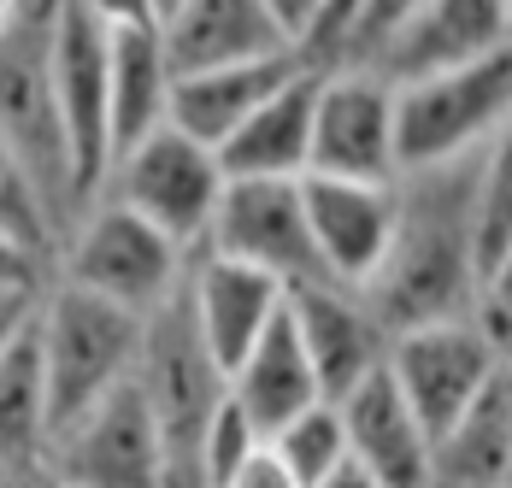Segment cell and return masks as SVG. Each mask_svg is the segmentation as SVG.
<instances>
[{
    "label": "cell",
    "instance_id": "cell-1",
    "mask_svg": "<svg viewBox=\"0 0 512 488\" xmlns=\"http://www.w3.org/2000/svg\"><path fill=\"white\" fill-rule=\"evenodd\" d=\"M477 159L454 165V171L401 177V236H395L383 277L365 289L371 312L395 336L424 330V324H460V318H471V306L483 312L477 212H471Z\"/></svg>",
    "mask_w": 512,
    "mask_h": 488
},
{
    "label": "cell",
    "instance_id": "cell-2",
    "mask_svg": "<svg viewBox=\"0 0 512 488\" xmlns=\"http://www.w3.org/2000/svg\"><path fill=\"white\" fill-rule=\"evenodd\" d=\"M36 342H42L48 424H53V447H59L89 412H101L124 383H136L148 318L112 306L101 294H83L71 283H59L53 294H42Z\"/></svg>",
    "mask_w": 512,
    "mask_h": 488
},
{
    "label": "cell",
    "instance_id": "cell-3",
    "mask_svg": "<svg viewBox=\"0 0 512 488\" xmlns=\"http://www.w3.org/2000/svg\"><path fill=\"white\" fill-rule=\"evenodd\" d=\"M512 124V48L477 65L395 89V153L401 177L471 165Z\"/></svg>",
    "mask_w": 512,
    "mask_h": 488
},
{
    "label": "cell",
    "instance_id": "cell-4",
    "mask_svg": "<svg viewBox=\"0 0 512 488\" xmlns=\"http://www.w3.org/2000/svg\"><path fill=\"white\" fill-rule=\"evenodd\" d=\"M136 383H142L148 412H154V424H159L165 488H201V447H206V430H212L218 406L230 400V377L206 353L201 330H195V312H189V294H177L165 312L148 318Z\"/></svg>",
    "mask_w": 512,
    "mask_h": 488
},
{
    "label": "cell",
    "instance_id": "cell-5",
    "mask_svg": "<svg viewBox=\"0 0 512 488\" xmlns=\"http://www.w3.org/2000/svg\"><path fill=\"white\" fill-rule=\"evenodd\" d=\"M53 18L59 6H12L0 36V147L36 177L53 212L77 200L71 147L53 95Z\"/></svg>",
    "mask_w": 512,
    "mask_h": 488
},
{
    "label": "cell",
    "instance_id": "cell-6",
    "mask_svg": "<svg viewBox=\"0 0 512 488\" xmlns=\"http://www.w3.org/2000/svg\"><path fill=\"white\" fill-rule=\"evenodd\" d=\"M65 283L83 294H101L112 306L136 312V318H154V312H165L183 294L189 265H183V247L177 242H165L154 224H142L118 200H106L71 236Z\"/></svg>",
    "mask_w": 512,
    "mask_h": 488
},
{
    "label": "cell",
    "instance_id": "cell-7",
    "mask_svg": "<svg viewBox=\"0 0 512 488\" xmlns=\"http://www.w3.org/2000/svg\"><path fill=\"white\" fill-rule=\"evenodd\" d=\"M389 377L407 394V406L418 412V424L430 430V447H436L483 394L507 377V353H501L495 330L483 318L424 324V330H401L395 336Z\"/></svg>",
    "mask_w": 512,
    "mask_h": 488
},
{
    "label": "cell",
    "instance_id": "cell-8",
    "mask_svg": "<svg viewBox=\"0 0 512 488\" xmlns=\"http://www.w3.org/2000/svg\"><path fill=\"white\" fill-rule=\"evenodd\" d=\"M224 189H230V177H224L218 153L189 142L171 124L159 136H148L130 159H118V171H112V200L124 212H136L142 224H154L159 236L177 242L183 253L195 242H212Z\"/></svg>",
    "mask_w": 512,
    "mask_h": 488
},
{
    "label": "cell",
    "instance_id": "cell-9",
    "mask_svg": "<svg viewBox=\"0 0 512 488\" xmlns=\"http://www.w3.org/2000/svg\"><path fill=\"white\" fill-rule=\"evenodd\" d=\"M53 95L71 147V183L89 200L112 183V36L106 6H59L53 18Z\"/></svg>",
    "mask_w": 512,
    "mask_h": 488
},
{
    "label": "cell",
    "instance_id": "cell-10",
    "mask_svg": "<svg viewBox=\"0 0 512 488\" xmlns=\"http://www.w3.org/2000/svg\"><path fill=\"white\" fill-rule=\"evenodd\" d=\"M206 253H224L236 265H254L265 277H277L289 294L330 283L324 265H318V247H312L301 183H230Z\"/></svg>",
    "mask_w": 512,
    "mask_h": 488
},
{
    "label": "cell",
    "instance_id": "cell-11",
    "mask_svg": "<svg viewBox=\"0 0 512 488\" xmlns=\"http://www.w3.org/2000/svg\"><path fill=\"white\" fill-rule=\"evenodd\" d=\"M307 224L318 265L336 289L365 294L401 236V183H330V177H307Z\"/></svg>",
    "mask_w": 512,
    "mask_h": 488
},
{
    "label": "cell",
    "instance_id": "cell-12",
    "mask_svg": "<svg viewBox=\"0 0 512 488\" xmlns=\"http://www.w3.org/2000/svg\"><path fill=\"white\" fill-rule=\"evenodd\" d=\"M330 183H401L395 153V89L359 71H336L318 83L312 118V171Z\"/></svg>",
    "mask_w": 512,
    "mask_h": 488
},
{
    "label": "cell",
    "instance_id": "cell-13",
    "mask_svg": "<svg viewBox=\"0 0 512 488\" xmlns=\"http://www.w3.org/2000/svg\"><path fill=\"white\" fill-rule=\"evenodd\" d=\"M501 48H512V6H501V0H424V6L401 12L371 77L389 89H407L424 77L477 65Z\"/></svg>",
    "mask_w": 512,
    "mask_h": 488
},
{
    "label": "cell",
    "instance_id": "cell-14",
    "mask_svg": "<svg viewBox=\"0 0 512 488\" xmlns=\"http://www.w3.org/2000/svg\"><path fill=\"white\" fill-rule=\"evenodd\" d=\"M289 318L301 330V347H307L312 371H318V389L324 400H348V394L377 377L389 365V347H395V330L371 312L365 294H348V289H295L289 294Z\"/></svg>",
    "mask_w": 512,
    "mask_h": 488
},
{
    "label": "cell",
    "instance_id": "cell-15",
    "mask_svg": "<svg viewBox=\"0 0 512 488\" xmlns=\"http://www.w3.org/2000/svg\"><path fill=\"white\" fill-rule=\"evenodd\" d=\"M183 294H189V312H195L206 353L218 359L224 377H236L242 359L289 312V289L277 277H265L254 265H236L224 253H201V265H189V289Z\"/></svg>",
    "mask_w": 512,
    "mask_h": 488
},
{
    "label": "cell",
    "instance_id": "cell-16",
    "mask_svg": "<svg viewBox=\"0 0 512 488\" xmlns=\"http://www.w3.org/2000/svg\"><path fill=\"white\" fill-rule=\"evenodd\" d=\"M59 459L71 477L65 488H165V447L142 383H124L101 412H89L59 441Z\"/></svg>",
    "mask_w": 512,
    "mask_h": 488
},
{
    "label": "cell",
    "instance_id": "cell-17",
    "mask_svg": "<svg viewBox=\"0 0 512 488\" xmlns=\"http://www.w3.org/2000/svg\"><path fill=\"white\" fill-rule=\"evenodd\" d=\"M159 42L171 59V77H201V71H230L295 53L271 0H183L159 6ZM301 59V53H295Z\"/></svg>",
    "mask_w": 512,
    "mask_h": 488
},
{
    "label": "cell",
    "instance_id": "cell-18",
    "mask_svg": "<svg viewBox=\"0 0 512 488\" xmlns=\"http://www.w3.org/2000/svg\"><path fill=\"white\" fill-rule=\"evenodd\" d=\"M112 36V171L171 124V59L159 42V6H106Z\"/></svg>",
    "mask_w": 512,
    "mask_h": 488
},
{
    "label": "cell",
    "instance_id": "cell-19",
    "mask_svg": "<svg viewBox=\"0 0 512 488\" xmlns=\"http://www.w3.org/2000/svg\"><path fill=\"white\" fill-rule=\"evenodd\" d=\"M348 453L377 488H430V430L418 424L407 394L395 389L389 365L365 377L348 400H336Z\"/></svg>",
    "mask_w": 512,
    "mask_h": 488
},
{
    "label": "cell",
    "instance_id": "cell-20",
    "mask_svg": "<svg viewBox=\"0 0 512 488\" xmlns=\"http://www.w3.org/2000/svg\"><path fill=\"white\" fill-rule=\"evenodd\" d=\"M295 77H307V65L295 53L230 65V71H201V77H177V89H171V130H183L189 142L218 153L265 100H277Z\"/></svg>",
    "mask_w": 512,
    "mask_h": 488
},
{
    "label": "cell",
    "instance_id": "cell-21",
    "mask_svg": "<svg viewBox=\"0 0 512 488\" xmlns=\"http://www.w3.org/2000/svg\"><path fill=\"white\" fill-rule=\"evenodd\" d=\"M318 71L295 77L277 100H265L254 118L218 147V165L230 183H307L312 171V118H318Z\"/></svg>",
    "mask_w": 512,
    "mask_h": 488
},
{
    "label": "cell",
    "instance_id": "cell-22",
    "mask_svg": "<svg viewBox=\"0 0 512 488\" xmlns=\"http://www.w3.org/2000/svg\"><path fill=\"white\" fill-rule=\"evenodd\" d=\"M230 400L248 412V424H254L265 441L277 436V430H289L301 412L324 406L318 371H312L307 347H301V330H295L289 312H283V318L271 324V336L242 359V371L230 377Z\"/></svg>",
    "mask_w": 512,
    "mask_h": 488
},
{
    "label": "cell",
    "instance_id": "cell-23",
    "mask_svg": "<svg viewBox=\"0 0 512 488\" xmlns=\"http://www.w3.org/2000/svg\"><path fill=\"white\" fill-rule=\"evenodd\" d=\"M430 488H512V371L430 447Z\"/></svg>",
    "mask_w": 512,
    "mask_h": 488
},
{
    "label": "cell",
    "instance_id": "cell-24",
    "mask_svg": "<svg viewBox=\"0 0 512 488\" xmlns=\"http://www.w3.org/2000/svg\"><path fill=\"white\" fill-rule=\"evenodd\" d=\"M42 447H53L48 424V371L36 330L0 359V477L30 465Z\"/></svg>",
    "mask_w": 512,
    "mask_h": 488
},
{
    "label": "cell",
    "instance_id": "cell-25",
    "mask_svg": "<svg viewBox=\"0 0 512 488\" xmlns=\"http://www.w3.org/2000/svg\"><path fill=\"white\" fill-rule=\"evenodd\" d=\"M271 453L289 465V477L301 488H318L330 483L342 465H354V453H348V430H342V412L324 400V406H312L301 412L289 430H277L271 436Z\"/></svg>",
    "mask_w": 512,
    "mask_h": 488
},
{
    "label": "cell",
    "instance_id": "cell-26",
    "mask_svg": "<svg viewBox=\"0 0 512 488\" xmlns=\"http://www.w3.org/2000/svg\"><path fill=\"white\" fill-rule=\"evenodd\" d=\"M471 212H477V265H489L512 247V124L483 147L477 183H471Z\"/></svg>",
    "mask_w": 512,
    "mask_h": 488
},
{
    "label": "cell",
    "instance_id": "cell-27",
    "mask_svg": "<svg viewBox=\"0 0 512 488\" xmlns=\"http://www.w3.org/2000/svg\"><path fill=\"white\" fill-rule=\"evenodd\" d=\"M53 224H59V212H53L48 195L36 189V177L0 147V236L36 259V253L53 242Z\"/></svg>",
    "mask_w": 512,
    "mask_h": 488
},
{
    "label": "cell",
    "instance_id": "cell-28",
    "mask_svg": "<svg viewBox=\"0 0 512 488\" xmlns=\"http://www.w3.org/2000/svg\"><path fill=\"white\" fill-rule=\"evenodd\" d=\"M259 447H265V436L248 424V412L236 400H224L218 418H212V430H206V447H201V488H230V477L254 459Z\"/></svg>",
    "mask_w": 512,
    "mask_h": 488
},
{
    "label": "cell",
    "instance_id": "cell-29",
    "mask_svg": "<svg viewBox=\"0 0 512 488\" xmlns=\"http://www.w3.org/2000/svg\"><path fill=\"white\" fill-rule=\"evenodd\" d=\"M36 318H42V294L36 289H0V359L36 330Z\"/></svg>",
    "mask_w": 512,
    "mask_h": 488
},
{
    "label": "cell",
    "instance_id": "cell-30",
    "mask_svg": "<svg viewBox=\"0 0 512 488\" xmlns=\"http://www.w3.org/2000/svg\"><path fill=\"white\" fill-rule=\"evenodd\" d=\"M495 336L501 330H512V247L489 265V277H483V312H477Z\"/></svg>",
    "mask_w": 512,
    "mask_h": 488
},
{
    "label": "cell",
    "instance_id": "cell-31",
    "mask_svg": "<svg viewBox=\"0 0 512 488\" xmlns=\"http://www.w3.org/2000/svg\"><path fill=\"white\" fill-rule=\"evenodd\" d=\"M230 488H301V483L289 477V465H283V459L271 453V441H265L254 459H248V465H242V471L230 477Z\"/></svg>",
    "mask_w": 512,
    "mask_h": 488
},
{
    "label": "cell",
    "instance_id": "cell-32",
    "mask_svg": "<svg viewBox=\"0 0 512 488\" xmlns=\"http://www.w3.org/2000/svg\"><path fill=\"white\" fill-rule=\"evenodd\" d=\"M0 289H36V259L0 236Z\"/></svg>",
    "mask_w": 512,
    "mask_h": 488
},
{
    "label": "cell",
    "instance_id": "cell-33",
    "mask_svg": "<svg viewBox=\"0 0 512 488\" xmlns=\"http://www.w3.org/2000/svg\"><path fill=\"white\" fill-rule=\"evenodd\" d=\"M318 488H377V483H371V477H365L359 465H342V471H336L330 483H318Z\"/></svg>",
    "mask_w": 512,
    "mask_h": 488
},
{
    "label": "cell",
    "instance_id": "cell-34",
    "mask_svg": "<svg viewBox=\"0 0 512 488\" xmlns=\"http://www.w3.org/2000/svg\"><path fill=\"white\" fill-rule=\"evenodd\" d=\"M495 342H501V353H507V371H512V330H501Z\"/></svg>",
    "mask_w": 512,
    "mask_h": 488
},
{
    "label": "cell",
    "instance_id": "cell-35",
    "mask_svg": "<svg viewBox=\"0 0 512 488\" xmlns=\"http://www.w3.org/2000/svg\"><path fill=\"white\" fill-rule=\"evenodd\" d=\"M6 18H12V6H0V36H6Z\"/></svg>",
    "mask_w": 512,
    "mask_h": 488
}]
</instances>
